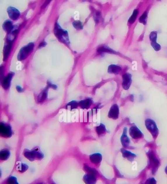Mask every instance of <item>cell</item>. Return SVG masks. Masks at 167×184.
<instances>
[{
    "label": "cell",
    "mask_w": 167,
    "mask_h": 184,
    "mask_svg": "<svg viewBox=\"0 0 167 184\" xmlns=\"http://www.w3.org/2000/svg\"><path fill=\"white\" fill-rule=\"evenodd\" d=\"M96 131L99 135L103 134L106 132V128L105 125H103V124H100V125L97 127Z\"/></svg>",
    "instance_id": "obj_25"
},
{
    "label": "cell",
    "mask_w": 167,
    "mask_h": 184,
    "mask_svg": "<svg viewBox=\"0 0 167 184\" xmlns=\"http://www.w3.org/2000/svg\"><path fill=\"white\" fill-rule=\"evenodd\" d=\"M11 152L8 149H4L0 152V159L2 161H6L9 158Z\"/></svg>",
    "instance_id": "obj_22"
},
{
    "label": "cell",
    "mask_w": 167,
    "mask_h": 184,
    "mask_svg": "<svg viewBox=\"0 0 167 184\" xmlns=\"http://www.w3.org/2000/svg\"><path fill=\"white\" fill-rule=\"evenodd\" d=\"M145 125L152 137L155 139L158 136L159 131L154 121L151 119H147L145 121Z\"/></svg>",
    "instance_id": "obj_4"
},
{
    "label": "cell",
    "mask_w": 167,
    "mask_h": 184,
    "mask_svg": "<svg viewBox=\"0 0 167 184\" xmlns=\"http://www.w3.org/2000/svg\"><path fill=\"white\" fill-rule=\"evenodd\" d=\"M73 25L74 27L77 30H81L83 29L82 23L79 21H74L73 22Z\"/></svg>",
    "instance_id": "obj_30"
},
{
    "label": "cell",
    "mask_w": 167,
    "mask_h": 184,
    "mask_svg": "<svg viewBox=\"0 0 167 184\" xmlns=\"http://www.w3.org/2000/svg\"><path fill=\"white\" fill-rule=\"evenodd\" d=\"M139 11L137 9H135L133 12L132 15L130 17V18L128 19V22L131 24H132L134 23L135 20L136 19L138 15Z\"/></svg>",
    "instance_id": "obj_24"
},
{
    "label": "cell",
    "mask_w": 167,
    "mask_h": 184,
    "mask_svg": "<svg viewBox=\"0 0 167 184\" xmlns=\"http://www.w3.org/2000/svg\"><path fill=\"white\" fill-rule=\"evenodd\" d=\"M84 170L88 172L89 174H93V175H96L97 174V171L94 169L90 168L89 166H88L87 164H84Z\"/></svg>",
    "instance_id": "obj_28"
},
{
    "label": "cell",
    "mask_w": 167,
    "mask_h": 184,
    "mask_svg": "<svg viewBox=\"0 0 167 184\" xmlns=\"http://www.w3.org/2000/svg\"><path fill=\"white\" fill-rule=\"evenodd\" d=\"M12 43H8L5 45L4 48V60H6L8 58L12 48Z\"/></svg>",
    "instance_id": "obj_17"
},
{
    "label": "cell",
    "mask_w": 167,
    "mask_h": 184,
    "mask_svg": "<svg viewBox=\"0 0 167 184\" xmlns=\"http://www.w3.org/2000/svg\"><path fill=\"white\" fill-rule=\"evenodd\" d=\"M46 45H47L46 42H45V41H42V42L40 43L39 45L38 46V48H41L43 47H45Z\"/></svg>",
    "instance_id": "obj_37"
},
{
    "label": "cell",
    "mask_w": 167,
    "mask_h": 184,
    "mask_svg": "<svg viewBox=\"0 0 167 184\" xmlns=\"http://www.w3.org/2000/svg\"><path fill=\"white\" fill-rule=\"evenodd\" d=\"M93 103V101L91 98H87L85 100H81L79 103V106L82 109H88L90 107L92 104Z\"/></svg>",
    "instance_id": "obj_20"
},
{
    "label": "cell",
    "mask_w": 167,
    "mask_h": 184,
    "mask_svg": "<svg viewBox=\"0 0 167 184\" xmlns=\"http://www.w3.org/2000/svg\"><path fill=\"white\" fill-rule=\"evenodd\" d=\"M13 76V74L11 73L8 74L6 77L4 78V79H2L1 82H2V85L4 89L7 90L9 88L11 85V81L12 79Z\"/></svg>",
    "instance_id": "obj_11"
},
{
    "label": "cell",
    "mask_w": 167,
    "mask_h": 184,
    "mask_svg": "<svg viewBox=\"0 0 167 184\" xmlns=\"http://www.w3.org/2000/svg\"><path fill=\"white\" fill-rule=\"evenodd\" d=\"M28 168H29V166L27 164L24 163H20L18 165H17L16 167L17 171L21 173H24L28 169Z\"/></svg>",
    "instance_id": "obj_23"
},
{
    "label": "cell",
    "mask_w": 167,
    "mask_h": 184,
    "mask_svg": "<svg viewBox=\"0 0 167 184\" xmlns=\"http://www.w3.org/2000/svg\"><path fill=\"white\" fill-rule=\"evenodd\" d=\"M165 171L166 173L167 174V166L166 167L165 170Z\"/></svg>",
    "instance_id": "obj_39"
},
{
    "label": "cell",
    "mask_w": 167,
    "mask_h": 184,
    "mask_svg": "<svg viewBox=\"0 0 167 184\" xmlns=\"http://www.w3.org/2000/svg\"><path fill=\"white\" fill-rule=\"evenodd\" d=\"M121 68L120 66L116 65H111L108 67V72L109 74H119L121 72Z\"/></svg>",
    "instance_id": "obj_19"
},
{
    "label": "cell",
    "mask_w": 167,
    "mask_h": 184,
    "mask_svg": "<svg viewBox=\"0 0 167 184\" xmlns=\"http://www.w3.org/2000/svg\"><path fill=\"white\" fill-rule=\"evenodd\" d=\"M94 18L95 21L96 23H99L101 18V14L100 12H96L94 15Z\"/></svg>",
    "instance_id": "obj_33"
},
{
    "label": "cell",
    "mask_w": 167,
    "mask_h": 184,
    "mask_svg": "<svg viewBox=\"0 0 167 184\" xmlns=\"http://www.w3.org/2000/svg\"><path fill=\"white\" fill-rule=\"evenodd\" d=\"M129 134L133 139L141 138L143 136V133L136 126L131 127L129 129Z\"/></svg>",
    "instance_id": "obj_9"
},
{
    "label": "cell",
    "mask_w": 167,
    "mask_h": 184,
    "mask_svg": "<svg viewBox=\"0 0 167 184\" xmlns=\"http://www.w3.org/2000/svg\"><path fill=\"white\" fill-rule=\"evenodd\" d=\"M3 27L6 32L9 33L13 29L14 26H13L12 22L10 20H7L4 23Z\"/></svg>",
    "instance_id": "obj_21"
},
{
    "label": "cell",
    "mask_w": 167,
    "mask_h": 184,
    "mask_svg": "<svg viewBox=\"0 0 167 184\" xmlns=\"http://www.w3.org/2000/svg\"><path fill=\"white\" fill-rule=\"evenodd\" d=\"M89 157L90 161L94 164H98L102 162V154L98 153L92 154Z\"/></svg>",
    "instance_id": "obj_15"
},
{
    "label": "cell",
    "mask_w": 167,
    "mask_h": 184,
    "mask_svg": "<svg viewBox=\"0 0 167 184\" xmlns=\"http://www.w3.org/2000/svg\"><path fill=\"white\" fill-rule=\"evenodd\" d=\"M148 156L150 162V166H152V172L153 174H155L159 166V162L156 158L153 152L150 151V152L148 153Z\"/></svg>",
    "instance_id": "obj_6"
},
{
    "label": "cell",
    "mask_w": 167,
    "mask_h": 184,
    "mask_svg": "<svg viewBox=\"0 0 167 184\" xmlns=\"http://www.w3.org/2000/svg\"><path fill=\"white\" fill-rule=\"evenodd\" d=\"M50 2L51 1H46V2L44 3V4L42 5V6H41V8H42V9H44L46 6H47L48 5Z\"/></svg>",
    "instance_id": "obj_36"
},
{
    "label": "cell",
    "mask_w": 167,
    "mask_h": 184,
    "mask_svg": "<svg viewBox=\"0 0 167 184\" xmlns=\"http://www.w3.org/2000/svg\"><path fill=\"white\" fill-rule=\"evenodd\" d=\"M24 155L26 158L32 162L36 160H42L44 158V154L39 150L37 149L32 150H26L24 152Z\"/></svg>",
    "instance_id": "obj_2"
},
{
    "label": "cell",
    "mask_w": 167,
    "mask_h": 184,
    "mask_svg": "<svg viewBox=\"0 0 167 184\" xmlns=\"http://www.w3.org/2000/svg\"><path fill=\"white\" fill-rule=\"evenodd\" d=\"M79 106V103L77 101L73 100V101H72L70 103H69L66 106L70 110H72L73 109L76 108Z\"/></svg>",
    "instance_id": "obj_26"
},
{
    "label": "cell",
    "mask_w": 167,
    "mask_h": 184,
    "mask_svg": "<svg viewBox=\"0 0 167 184\" xmlns=\"http://www.w3.org/2000/svg\"><path fill=\"white\" fill-rule=\"evenodd\" d=\"M127 134V128L125 127L123 129V135L121 138V145L124 147H128L129 146V143H130V140L128 136L126 135Z\"/></svg>",
    "instance_id": "obj_12"
},
{
    "label": "cell",
    "mask_w": 167,
    "mask_h": 184,
    "mask_svg": "<svg viewBox=\"0 0 167 184\" xmlns=\"http://www.w3.org/2000/svg\"><path fill=\"white\" fill-rule=\"evenodd\" d=\"M157 32L155 31L151 32L149 35V39H150V43L157 42Z\"/></svg>",
    "instance_id": "obj_27"
},
{
    "label": "cell",
    "mask_w": 167,
    "mask_h": 184,
    "mask_svg": "<svg viewBox=\"0 0 167 184\" xmlns=\"http://www.w3.org/2000/svg\"><path fill=\"white\" fill-rule=\"evenodd\" d=\"M0 135L5 138H9L12 135L11 127L8 124L2 122L0 124Z\"/></svg>",
    "instance_id": "obj_5"
},
{
    "label": "cell",
    "mask_w": 167,
    "mask_h": 184,
    "mask_svg": "<svg viewBox=\"0 0 167 184\" xmlns=\"http://www.w3.org/2000/svg\"><path fill=\"white\" fill-rule=\"evenodd\" d=\"M8 184H19L17 182V179L14 176H11L9 177L8 180Z\"/></svg>",
    "instance_id": "obj_31"
},
{
    "label": "cell",
    "mask_w": 167,
    "mask_h": 184,
    "mask_svg": "<svg viewBox=\"0 0 167 184\" xmlns=\"http://www.w3.org/2000/svg\"><path fill=\"white\" fill-rule=\"evenodd\" d=\"M123 82L122 86L123 89L128 90L131 87L132 82V76L129 73H126L122 76Z\"/></svg>",
    "instance_id": "obj_7"
},
{
    "label": "cell",
    "mask_w": 167,
    "mask_h": 184,
    "mask_svg": "<svg viewBox=\"0 0 167 184\" xmlns=\"http://www.w3.org/2000/svg\"><path fill=\"white\" fill-rule=\"evenodd\" d=\"M7 12L9 18H11V20H17L19 17L20 16V13L19 11L12 6H10L8 8Z\"/></svg>",
    "instance_id": "obj_10"
},
{
    "label": "cell",
    "mask_w": 167,
    "mask_h": 184,
    "mask_svg": "<svg viewBox=\"0 0 167 184\" xmlns=\"http://www.w3.org/2000/svg\"><path fill=\"white\" fill-rule=\"evenodd\" d=\"M47 84L48 86L49 87L52 88H53V89H56V88H57V86H56L55 85L53 84L50 82L48 81Z\"/></svg>",
    "instance_id": "obj_35"
},
{
    "label": "cell",
    "mask_w": 167,
    "mask_h": 184,
    "mask_svg": "<svg viewBox=\"0 0 167 184\" xmlns=\"http://www.w3.org/2000/svg\"><path fill=\"white\" fill-rule=\"evenodd\" d=\"M97 53L99 54H102L103 53H117L116 51H115L112 49L110 48L109 47H107L105 45L102 46L97 49Z\"/></svg>",
    "instance_id": "obj_16"
},
{
    "label": "cell",
    "mask_w": 167,
    "mask_h": 184,
    "mask_svg": "<svg viewBox=\"0 0 167 184\" xmlns=\"http://www.w3.org/2000/svg\"><path fill=\"white\" fill-rule=\"evenodd\" d=\"M145 184H156V181L154 178H149L146 181Z\"/></svg>",
    "instance_id": "obj_34"
},
{
    "label": "cell",
    "mask_w": 167,
    "mask_h": 184,
    "mask_svg": "<svg viewBox=\"0 0 167 184\" xmlns=\"http://www.w3.org/2000/svg\"><path fill=\"white\" fill-rule=\"evenodd\" d=\"M121 152L123 157L127 159L129 161H133L135 157H136V155L135 154H133V153L131 152L130 151L126 150L124 148H121Z\"/></svg>",
    "instance_id": "obj_13"
},
{
    "label": "cell",
    "mask_w": 167,
    "mask_h": 184,
    "mask_svg": "<svg viewBox=\"0 0 167 184\" xmlns=\"http://www.w3.org/2000/svg\"><path fill=\"white\" fill-rule=\"evenodd\" d=\"M54 33L59 41L64 43L67 45L70 44L68 33L67 31L63 29L58 23L55 24Z\"/></svg>",
    "instance_id": "obj_1"
},
{
    "label": "cell",
    "mask_w": 167,
    "mask_h": 184,
    "mask_svg": "<svg viewBox=\"0 0 167 184\" xmlns=\"http://www.w3.org/2000/svg\"><path fill=\"white\" fill-rule=\"evenodd\" d=\"M49 88V87L47 86L39 95L38 98H37V101H38V103H42L47 99L48 97V91Z\"/></svg>",
    "instance_id": "obj_18"
},
{
    "label": "cell",
    "mask_w": 167,
    "mask_h": 184,
    "mask_svg": "<svg viewBox=\"0 0 167 184\" xmlns=\"http://www.w3.org/2000/svg\"><path fill=\"white\" fill-rule=\"evenodd\" d=\"M34 43H29L27 45L22 47L17 55V59L19 61L23 60L27 58L29 54L34 50Z\"/></svg>",
    "instance_id": "obj_3"
},
{
    "label": "cell",
    "mask_w": 167,
    "mask_h": 184,
    "mask_svg": "<svg viewBox=\"0 0 167 184\" xmlns=\"http://www.w3.org/2000/svg\"><path fill=\"white\" fill-rule=\"evenodd\" d=\"M84 180L86 184H96L97 181L95 175L89 173L84 176Z\"/></svg>",
    "instance_id": "obj_14"
},
{
    "label": "cell",
    "mask_w": 167,
    "mask_h": 184,
    "mask_svg": "<svg viewBox=\"0 0 167 184\" xmlns=\"http://www.w3.org/2000/svg\"><path fill=\"white\" fill-rule=\"evenodd\" d=\"M150 44H151V45H152V47L154 48V50H155V51H159L161 50V46L160 45V44H158L157 43H150Z\"/></svg>",
    "instance_id": "obj_32"
},
{
    "label": "cell",
    "mask_w": 167,
    "mask_h": 184,
    "mask_svg": "<svg viewBox=\"0 0 167 184\" xmlns=\"http://www.w3.org/2000/svg\"><path fill=\"white\" fill-rule=\"evenodd\" d=\"M119 116V108L118 105L114 104L111 106L108 113V116L112 119H117Z\"/></svg>",
    "instance_id": "obj_8"
},
{
    "label": "cell",
    "mask_w": 167,
    "mask_h": 184,
    "mask_svg": "<svg viewBox=\"0 0 167 184\" xmlns=\"http://www.w3.org/2000/svg\"><path fill=\"white\" fill-rule=\"evenodd\" d=\"M16 89H17V91L19 93H21V92H23L24 91L23 88L19 86H16Z\"/></svg>",
    "instance_id": "obj_38"
},
{
    "label": "cell",
    "mask_w": 167,
    "mask_h": 184,
    "mask_svg": "<svg viewBox=\"0 0 167 184\" xmlns=\"http://www.w3.org/2000/svg\"><path fill=\"white\" fill-rule=\"evenodd\" d=\"M147 11H145L142 15L140 16L139 19V21L140 22V23L143 24L145 25L147 24Z\"/></svg>",
    "instance_id": "obj_29"
}]
</instances>
